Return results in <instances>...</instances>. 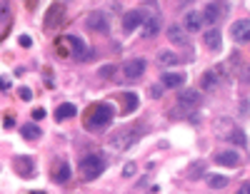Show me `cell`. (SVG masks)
<instances>
[{
    "instance_id": "1",
    "label": "cell",
    "mask_w": 250,
    "mask_h": 194,
    "mask_svg": "<svg viewBox=\"0 0 250 194\" xmlns=\"http://www.w3.org/2000/svg\"><path fill=\"white\" fill-rule=\"evenodd\" d=\"M113 117H115V110H113V105H108V102H98V105H93L90 110H88V115H85V124H88V129H93V132H103L110 122H113Z\"/></svg>"
},
{
    "instance_id": "2",
    "label": "cell",
    "mask_w": 250,
    "mask_h": 194,
    "mask_svg": "<svg viewBox=\"0 0 250 194\" xmlns=\"http://www.w3.org/2000/svg\"><path fill=\"white\" fill-rule=\"evenodd\" d=\"M105 159H103L100 155H85L80 159V175H83V179H88V182H93V179H98L103 172H105Z\"/></svg>"
},
{
    "instance_id": "3",
    "label": "cell",
    "mask_w": 250,
    "mask_h": 194,
    "mask_svg": "<svg viewBox=\"0 0 250 194\" xmlns=\"http://www.w3.org/2000/svg\"><path fill=\"white\" fill-rule=\"evenodd\" d=\"M140 129L138 127H128V129H120L118 135H113V147L115 149H130L138 140H140Z\"/></svg>"
},
{
    "instance_id": "4",
    "label": "cell",
    "mask_w": 250,
    "mask_h": 194,
    "mask_svg": "<svg viewBox=\"0 0 250 194\" xmlns=\"http://www.w3.org/2000/svg\"><path fill=\"white\" fill-rule=\"evenodd\" d=\"M85 25H88V30H93V33H108V30H110V20H108L105 13L95 10V13H90V15L85 18Z\"/></svg>"
},
{
    "instance_id": "5",
    "label": "cell",
    "mask_w": 250,
    "mask_h": 194,
    "mask_svg": "<svg viewBox=\"0 0 250 194\" xmlns=\"http://www.w3.org/2000/svg\"><path fill=\"white\" fill-rule=\"evenodd\" d=\"M145 68H148V62H145L143 57H133V60H128L123 65V75L130 77V80H138L145 72Z\"/></svg>"
},
{
    "instance_id": "6",
    "label": "cell",
    "mask_w": 250,
    "mask_h": 194,
    "mask_svg": "<svg viewBox=\"0 0 250 194\" xmlns=\"http://www.w3.org/2000/svg\"><path fill=\"white\" fill-rule=\"evenodd\" d=\"M145 15H148V13H143V10H130V13H125V15H123V30H125V33L138 30V28L143 25Z\"/></svg>"
},
{
    "instance_id": "7",
    "label": "cell",
    "mask_w": 250,
    "mask_h": 194,
    "mask_svg": "<svg viewBox=\"0 0 250 194\" xmlns=\"http://www.w3.org/2000/svg\"><path fill=\"white\" fill-rule=\"evenodd\" d=\"M65 40H68V45L73 48V55L78 57V60H90V50H88V45L83 42L78 35H65Z\"/></svg>"
},
{
    "instance_id": "8",
    "label": "cell",
    "mask_w": 250,
    "mask_h": 194,
    "mask_svg": "<svg viewBox=\"0 0 250 194\" xmlns=\"http://www.w3.org/2000/svg\"><path fill=\"white\" fill-rule=\"evenodd\" d=\"M230 35L235 42H250V20H238L230 28Z\"/></svg>"
},
{
    "instance_id": "9",
    "label": "cell",
    "mask_w": 250,
    "mask_h": 194,
    "mask_svg": "<svg viewBox=\"0 0 250 194\" xmlns=\"http://www.w3.org/2000/svg\"><path fill=\"white\" fill-rule=\"evenodd\" d=\"M225 13V5H220V3H208L205 8H203V13H200V18H203V23H218V18Z\"/></svg>"
},
{
    "instance_id": "10",
    "label": "cell",
    "mask_w": 250,
    "mask_h": 194,
    "mask_svg": "<svg viewBox=\"0 0 250 194\" xmlns=\"http://www.w3.org/2000/svg\"><path fill=\"white\" fill-rule=\"evenodd\" d=\"M62 18H65V5L53 3L48 10V18H45V28H58L62 23Z\"/></svg>"
},
{
    "instance_id": "11",
    "label": "cell",
    "mask_w": 250,
    "mask_h": 194,
    "mask_svg": "<svg viewBox=\"0 0 250 194\" xmlns=\"http://www.w3.org/2000/svg\"><path fill=\"white\" fill-rule=\"evenodd\" d=\"M13 167L20 177H35V167H33V159L30 157H15L13 159Z\"/></svg>"
},
{
    "instance_id": "12",
    "label": "cell",
    "mask_w": 250,
    "mask_h": 194,
    "mask_svg": "<svg viewBox=\"0 0 250 194\" xmlns=\"http://www.w3.org/2000/svg\"><path fill=\"white\" fill-rule=\"evenodd\" d=\"M140 28H143V37H155L160 33V18L158 15H145Z\"/></svg>"
},
{
    "instance_id": "13",
    "label": "cell",
    "mask_w": 250,
    "mask_h": 194,
    "mask_svg": "<svg viewBox=\"0 0 250 194\" xmlns=\"http://www.w3.org/2000/svg\"><path fill=\"white\" fill-rule=\"evenodd\" d=\"M200 100H203V95H200L198 90H185V92L178 97V102H180L183 107H198Z\"/></svg>"
},
{
    "instance_id": "14",
    "label": "cell",
    "mask_w": 250,
    "mask_h": 194,
    "mask_svg": "<svg viewBox=\"0 0 250 194\" xmlns=\"http://www.w3.org/2000/svg\"><path fill=\"white\" fill-rule=\"evenodd\" d=\"M203 40H205V45L210 48V50H220L223 48V35L218 30H208L203 33Z\"/></svg>"
},
{
    "instance_id": "15",
    "label": "cell",
    "mask_w": 250,
    "mask_h": 194,
    "mask_svg": "<svg viewBox=\"0 0 250 194\" xmlns=\"http://www.w3.org/2000/svg\"><path fill=\"white\" fill-rule=\"evenodd\" d=\"M160 82H163V88H180L185 82V75L183 72H165L160 77Z\"/></svg>"
},
{
    "instance_id": "16",
    "label": "cell",
    "mask_w": 250,
    "mask_h": 194,
    "mask_svg": "<svg viewBox=\"0 0 250 194\" xmlns=\"http://www.w3.org/2000/svg\"><path fill=\"white\" fill-rule=\"evenodd\" d=\"M75 115H78V107H75V105H70V102L60 105L58 110H55V120H58V122H62V120H70V117H75Z\"/></svg>"
},
{
    "instance_id": "17",
    "label": "cell",
    "mask_w": 250,
    "mask_h": 194,
    "mask_svg": "<svg viewBox=\"0 0 250 194\" xmlns=\"http://www.w3.org/2000/svg\"><path fill=\"white\" fill-rule=\"evenodd\" d=\"M185 30H190V33L203 30V18H200V13H188V15H185Z\"/></svg>"
},
{
    "instance_id": "18",
    "label": "cell",
    "mask_w": 250,
    "mask_h": 194,
    "mask_svg": "<svg viewBox=\"0 0 250 194\" xmlns=\"http://www.w3.org/2000/svg\"><path fill=\"white\" fill-rule=\"evenodd\" d=\"M215 162H218V164H223V167H238L240 157L233 152V149H228V152H220V155L215 157Z\"/></svg>"
},
{
    "instance_id": "19",
    "label": "cell",
    "mask_w": 250,
    "mask_h": 194,
    "mask_svg": "<svg viewBox=\"0 0 250 194\" xmlns=\"http://www.w3.org/2000/svg\"><path fill=\"white\" fill-rule=\"evenodd\" d=\"M53 179H55L58 184L68 182V179H70V164H68V162H60V164L55 167V175H53Z\"/></svg>"
},
{
    "instance_id": "20",
    "label": "cell",
    "mask_w": 250,
    "mask_h": 194,
    "mask_svg": "<svg viewBox=\"0 0 250 194\" xmlns=\"http://www.w3.org/2000/svg\"><path fill=\"white\" fill-rule=\"evenodd\" d=\"M123 100H125V105H123V115H128V112H135V110H138V95H135V92H125Z\"/></svg>"
},
{
    "instance_id": "21",
    "label": "cell",
    "mask_w": 250,
    "mask_h": 194,
    "mask_svg": "<svg viewBox=\"0 0 250 194\" xmlns=\"http://www.w3.org/2000/svg\"><path fill=\"white\" fill-rule=\"evenodd\" d=\"M168 40L175 42V45H183V42H185L183 28H180V25H170V28H168Z\"/></svg>"
},
{
    "instance_id": "22",
    "label": "cell",
    "mask_w": 250,
    "mask_h": 194,
    "mask_svg": "<svg viewBox=\"0 0 250 194\" xmlns=\"http://www.w3.org/2000/svg\"><path fill=\"white\" fill-rule=\"evenodd\" d=\"M158 62L163 65V68H170V65L178 62V55L170 53V50H163V53H158Z\"/></svg>"
},
{
    "instance_id": "23",
    "label": "cell",
    "mask_w": 250,
    "mask_h": 194,
    "mask_svg": "<svg viewBox=\"0 0 250 194\" xmlns=\"http://www.w3.org/2000/svg\"><path fill=\"white\" fill-rule=\"evenodd\" d=\"M208 187H210V189H225L228 187V177H223V175H208Z\"/></svg>"
},
{
    "instance_id": "24",
    "label": "cell",
    "mask_w": 250,
    "mask_h": 194,
    "mask_svg": "<svg viewBox=\"0 0 250 194\" xmlns=\"http://www.w3.org/2000/svg\"><path fill=\"white\" fill-rule=\"evenodd\" d=\"M200 85H203V90H215L218 88V75L215 72H205L203 80H200Z\"/></svg>"
},
{
    "instance_id": "25",
    "label": "cell",
    "mask_w": 250,
    "mask_h": 194,
    "mask_svg": "<svg viewBox=\"0 0 250 194\" xmlns=\"http://www.w3.org/2000/svg\"><path fill=\"white\" fill-rule=\"evenodd\" d=\"M225 137H228V142L235 144V147H245V132H243V129H233V132L225 135Z\"/></svg>"
},
{
    "instance_id": "26",
    "label": "cell",
    "mask_w": 250,
    "mask_h": 194,
    "mask_svg": "<svg viewBox=\"0 0 250 194\" xmlns=\"http://www.w3.org/2000/svg\"><path fill=\"white\" fill-rule=\"evenodd\" d=\"M38 135H40V129H38V124H23V137L28 140V142H33V140H38Z\"/></svg>"
},
{
    "instance_id": "27",
    "label": "cell",
    "mask_w": 250,
    "mask_h": 194,
    "mask_svg": "<svg viewBox=\"0 0 250 194\" xmlns=\"http://www.w3.org/2000/svg\"><path fill=\"white\" fill-rule=\"evenodd\" d=\"M200 172H205V164H203V162H195L190 169H188V179H198Z\"/></svg>"
},
{
    "instance_id": "28",
    "label": "cell",
    "mask_w": 250,
    "mask_h": 194,
    "mask_svg": "<svg viewBox=\"0 0 250 194\" xmlns=\"http://www.w3.org/2000/svg\"><path fill=\"white\" fill-rule=\"evenodd\" d=\"M18 97L23 100V102H28V100H33V90L30 88H20L18 90Z\"/></svg>"
},
{
    "instance_id": "29",
    "label": "cell",
    "mask_w": 250,
    "mask_h": 194,
    "mask_svg": "<svg viewBox=\"0 0 250 194\" xmlns=\"http://www.w3.org/2000/svg\"><path fill=\"white\" fill-rule=\"evenodd\" d=\"M45 115H48V112H45V107H35V110H33V120H35V122L45 120Z\"/></svg>"
},
{
    "instance_id": "30",
    "label": "cell",
    "mask_w": 250,
    "mask_h": 194,
    "mask_svg": "<svg viewBox=\"0 0 250 194\" xmlns=\"http://www.w3.org/2000/svg\"><path fill=\"white\" fill-rule=\"evenodd\" d=\"M113 72H115V65H103V68H100L103 77H113Z\"/></svg>"
},
{
    "instance_id": "31",
    "label": "cell",
    "mask_w": 250,
    "mask_h": 194,
    "mask_svg": "<svg viewBox=\"0 0 250 194\" xmlns=\"http://www.w3.org/2000/svg\"><path fill=\"white\" fill-rule=\"evenodd\" d=\"M135 175V162H128L123 167V177H133Z\"/></svg>"
},
{
    "instance_id": "32",
    "label": "cell",
    "mask_w": 250,
    "mask_h": 194,
    "mask_svg": "<svg viewBox=\"0 0 250 194\" xmlns=\"http://www.w3.org/2000/svg\"><path fill=\"white\" fill-rule=\"evenodd\" d=\"M20 45H23V48H30V45H33V40H30L28 35H20Z\"/></svg>"
},
{
    "instance_id": "33",
    "label": "cell",
    "mask_w": 250,
    "mask_h": 194,
    "mask_svg": "<svg viewBox=\"0 0 250 194\" xmlns=\"http://www.w3.org/2000/svg\"><path fill=\"white\" fill-rule=\"evenodd\" d=\"M8 10H10V5H8V3H0V18H5V15H8Z\"/></svg>"
},
{
    "instance_id": "34",
    "label": "cell",
    "mask_w": 250,
    "mask_h": 194,
    "mask_svg": "<svg viewBox=\"0 0 250 194\" xmlns=\"http://www.w3.org/2000/svg\"><path fill=\"white\" fill-rule=\"evenodd\" d=\"M10 88V80L8 77H0V90H8Z\"/></svg>"
},
{
    "instance_id": "35",
    "label": "cell",
    "mask_w": 250,
    "mask_h": 194,
    "mask_svg": "<svg viewBox=\"0 0 250 194\" xmlns=\"http://www.w3.org/2000/svg\"><path fill=\"white\" fill-rule=\"evenodd\" d=\"M238 194H250V182H245V184L238 189Z\"/></svg>"
},
{
    "instance_id": "36",
    "label": "cell",
    "mask_w": 250,
    "mask_h": 194,
    "mask_svg": "<svg viewBox=\"0 0 250 194\" xmlns=\"http://www.w3.org/2000/svg\"><path fill=\"white\" fill-rule=\"evenodd\" d=\"M30 194H45V192H40V189H35V192H30Z\"/></svg>"
}]
</instances>
